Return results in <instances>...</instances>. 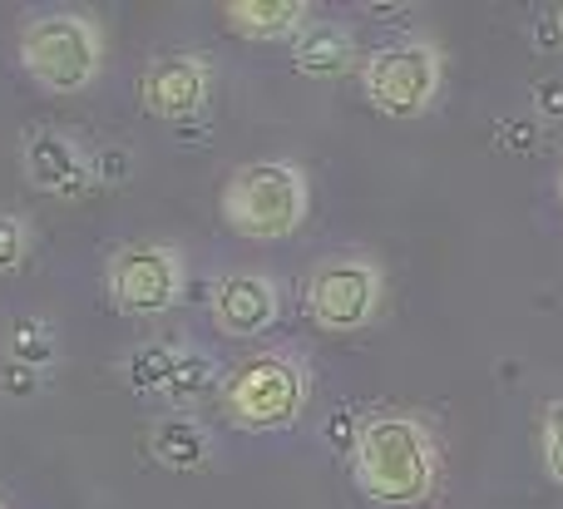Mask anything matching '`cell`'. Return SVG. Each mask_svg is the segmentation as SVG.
I'll list each match as a JSON object with an SVG mask.
<instances>
[{"label":"cell","mask_w":563,"mask_h":509,"mask_svg":"<svg viewBox=\"0 0 563 509\" xmlns=\"http://www.w3.org/2000/svg\"><path fill=\"white\" fill-rule=\"evenodd\" d=\"M356 485L380 505H416L435 490V445L426 425L406 416H376L361 425Z\"/></svg>","instance_id":"6da1fadb"},{"label":"cell","mask_w":563,"mask_h":509,"mask_svg":"<svg viewBox=\"0 0 563 509\" xmlns=\"http://www.w3.org/2000/svg\"><path fill=\"white\" fill-rule=\"evenodd\" d=\"M307 213V184L291 164H247L228 178L223 218L243 237H287Z\"/></svg>","instance_id":"7a4b0ae2"},{"label":"cell","mask_w":563,"mask_h":509,"mask_svg":"<svg viewBox=\"0 0 563 509\" xmlns=\"http://www.w3.org/2000/svg\"><path fill=\"white\" fill-rule=\"evenodd\" d=\"M25 69L55 95H75L99 75V30L85 15H40L20 40Z\"/></svg>","instance_id":"3957f363"},{"label":"cell","mask_w":563,"mask_h":509,"mask_svg":"<svg viewBox=\"0 0 563 509\" xmlns=\"http://www.w3.org/2000/svg\"><path fill=\"white\" fill-rule=\"evenodd\" d=\"M301 401H307V376L291 356H253L243 362L233 376H228L223 406L238 425L247 431H277V425H291L301 416Z\"/></svg>","instance_id":"277c9868"},{"label":"cell","mask_w":563,"mask_h":509,"mask_svg":"<svg viewBox=\"0 0 563 509\" xmlns=\"http://www.w3.org/2000/svg\"><path fill=\"white\" fill-rule=\"evenodd\" d=\"M366 79V99L390 119H416L430 109L440 89V49L426 40H410V45H386L366 59L361 69Z\"/></svg>","instance_id":"5b68a950"},{"label":"cell","mask_w":563,"mask_h":509,"mask_svg":"<svg viewBox=\"0 0 563 509\" xmlns=\"http://www.w3.org/2000/svg\"><path fill=\"white\" fill-rule=\"evenodd\" d=\"M307 302L317 327L327 332H356V327L371 322L380 302V273L366 263V257H331L311 273Z\"/></svg>","instance_id":"8992f818"},{"label":"cell","mask_w":563,"mask_h":509,"mask_svg":"<svg viewBox=\"0 0 563 509\" xmlns=\"http://www.w3.org/2000/svg\"><path fill=\"white\" fill-rule=\"evenodd\" d=\"M109 292L124 312L154 317L178 302V263L168 247H124L109 263Z\"/></svg>","instance_id":"52a82bcc"},{"label":"cell","mask_w":563,"mask_h":509,"mask_svg":"<svg viewBox=\"0 0 563 509\" xmlns=\"http://www.w3.org/2000/svg\"><path fill=\"white\" fill-rule=\"evenodd\" d=\"M144 109L158 119H188L208 99V65L194 55H164L144 69Z\"/></svg>","instance_id":"ba28073f"},{"label":"cell","mask_w":563,"mask_h":509,"mask_svg":"<svg viewBox=\"0 0 563 509\" xmlns=\"http://www.w3.org/2000/svg\"><path fill=\"white\" fill-rule=\"evenodd\" d=\"M213 322L228 336H257L277 322V287L257 273H233L213 292Z\"/></svg>","instance_id":"9c48e42d"},{"label":"cell","mask_w":563,"mask_h":509,"mask_svg":"<svg viewBox=\"0 0 563 509\" xmlns=\"http://www.w3.org/2000/svg\"><path fill=\"white\" fill-rule=\"evenodd\" d=\"M25 168H30V178H35V188H45V193L75 198L79 188L89 184L85 154H79V148L69 144L65 134H30V144H25Z\"/></svg>","instance_id":"30bf717a"},{"label":"cell","mask_w":563,"mask_h":509,"mask_svg":"<svg viewBox=\"0 0 563 509\" xmlns=\"http://www.w3.org/2000/svg\"><path fill=\"white\" fill-rule=\"evenodd\" d=\"M297 69L311 79H336L351 69V59H356V40L346 35L341 25H311L307 35L297 40Z\"/></svg>","instance_id":"8fae6325"},{"label":"cell","mask_w":563,"mask_h":509,"mask_svg":"<svg viewBox=\"0 0 563 509\" xmlns=\"http://www.w3.org/2000/svg\"><path fill=\"white\" fill-rule=\"evenodd\" d=\"M228 10V25L238 30V35H253V40H277L287 35V30L301 25V0H233Z\"/></svg>","instance_id":"7c38bea8"},{"label":"cell","mask_w":563,"mask_h":509,"mask_svg":"<svg viewBox=\"0 0 563 509\" xmlns=\"http://www.w3.org/2000/svg\"><path fill=\"white\" fill-rule=\"evenodd\" d=\"M154 445L168 465H178V471H194V465L208 461V435L198 431L194 421H164L154 435Z\"/></svg>","instance_id":"4fadbf2b"},{"label":"cell","mask_w":563,"mask_h":509,"mask_svg":"<svg viewBox=\"0 0 563 509\" xmlns=\"http://www.w3.org/2000/svg\"><path fill=\"white\" fill-rule=\"evenodd\" d=\"M174 352H164V346H139L134 356H129V381L139 386V391H164L168 376H174Z\"/></svg>","instance_id":"5bb4252c"},{"label":"cell","mask_w":563,"mask_h":509,"mask_svg":"<svg viewBox=\"0 0 563 509\" xmlns=\"http://www.w3.org/2000/svg\"><path fill=\"white\" fill-rule=\"evenodd\" d=\"M203 381H208V362H203V356H178L174 376H168L164 391L174 396V401H188L194 391H203Z\"/></svg>","instance_id":"9a60e30c"},{"label":"cell","mask_w":563,"mask_h":509,"mask_svg":"<svg viewBox=\"0 0 563 509\" xmlns=\"http://www.w3.org/2000/svg\"><path fill=\"white\" fill-rule=\"evenodd\" d=\"M10 352H15V366H45L49 362V336L40 332L35 322H20Z\"/></svg>","instance_id":"2e32d148"},{"label":"cell","mask_w":563,"mask_h":509,"mask_svg":"<svg viewBox=\"0 0 563 509\" xmlns=\"http://www.w3.org/2000/svg\"><path fill=\"white\" fill-rule=\"evenodd\" d=\"M544 465H549V475L563 485V401H554L544 411Z\"/></svg>","instance_id":"e0dca14e"},{"label":"cell","mask_w":563,"mask_h":509,"mask_svg":"<svg viewBox=\"0 0 563 509\" xmlns=\"http://www.w3.org/2000/svg\"><path fill=\"white\" fill-rule=\"evenodd\" d=\"M25 253V233H20L15 218H0V267H15Z\"/></svg>","instance_id":"ac0fdd59"},{"label":"cell","mask_w":563,"mask_h":509,"mask_svg":"<svg viewBox=\"0 0 563 509\" xmlns=\"http://www.w3.org/2000/svg\"><path fill=\"white\" fill-rule=\"evenodd\" d=\"M331 441H336L341 451H356V445H361V425L351 421V411H341L336 421H331Z\"/></svg>","instance_id":"d6986e66"},{"label":"cell","mask_w":563,"mask_h":509,"mask_svg":"<svg viewBox=\"0 0 563 509\" xmlns=\"http://www.w3.org/2000/svg\"><path fill=\"white\" fill-rule=\"evenodd\" d=\"M539 109H544V114H563V85H559V79L539 85Z\"/></svg>","instance_id":"ffe728a7"},{"label":"cell","mask_w":563,"mask_h":509,"mask_svg":"<svg viewBox=\"0 0 563 509\" xmlns=\"http://www.w3.org/2000/svg\"><path fill=\"white\" fill-rule=\"evenodd\" d=\"M505 129H509V134H505L509 144H519V148H529V144H534V134H529V124H505Z\"/></svg>","instance_id":"44dd1931"},{"label":"cell","mask_w":563,"mask_h":509,"mask_svg":"<svg viewBox=\"0 0 563 509\" xmlns=\"http://www.w3.org/2000/svg\"><path fill=\"white\" fill-rule=\"evenodd\" d=\"M124 168H129V158H119V154H104V174H109V178H119V174H124Z\"/></svg>","instance_id":"7402d4cb"},{"label":"cell","mask_w":563,"mask_h":509,"mask_svg":"<svg viewBox=\"0 0 563 509\" xmlns=\"http://www.w3.org/2000/svg\"><path fill=\"white\" fill-rule=\"evenodd\" d=\"M559 198H563V178H559Z\"/></svg>","instance_id":"603a6c76"}]
</instances>
